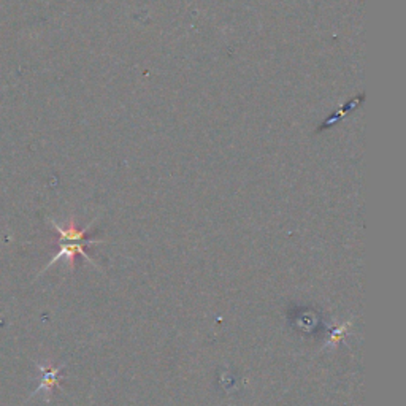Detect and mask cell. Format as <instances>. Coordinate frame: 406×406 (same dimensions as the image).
<instances>
[{
  "label": "cell",
  "instance_id": "6da1fadb",
  "mask_svg": "<svg viewBox=\"0 0 406 406\" xmlns=\"http://www.w3.org/2000/svg\"><path fill=\"white\" fill-rule=\"evenodd\" d=\"M49 223L56 229V232L59 234V251H58V254L53 257V260H49V264L45 267L43 271H46L51 265H54L56 262H59L63 259L67 260V265H69L70 269H74L75 257L78 254L83 256L86 262H89L91 265H94L95 269L100 270V267L97 265L95 262L92 260V257L86 253V246L95 245V243H105V240H99V238L86 240V234L89 232V229L92 227V225H94L95 219L92 221V223H89V225H86L84 229H76V225L74 223H71L69 227H63V225H59L54 219H51Z\"/></svg>",
  "mask_w": 406,
  "mask_h": 406
},
{
  "label": "cell",
  "instance_id": "7a4b0ae2",
  "mask_svg": "<svg viewBox=\"0 0 406 406\" xmlns=\"http://www.w3.org/2000/svg\"><path fill=\"white\" fill-rule=\"evenodd\" d=\"M63 368L64 365H60V367H43V365H38V370L42 372V383H40L37 390L32 395H37L38 392H45L46 395H49L53 392V389L59 385L60 370Z\"/></svg>",
  "mask_w": 406,
  "mask_h": 406
},
{
  "label": "cell",
  "instance_id": "3957f363",
  "mask_svg": "<svg viewBox=\"0 0 406 406\" xmlns=\"http://www.w3.org/2000/svg\"><path fill=\"white\" fill-rule=\"evenodd\" d=\"M351 326H352V324H351V321H349V322H344V324H341V326L333 328L332 333H330V338H328L326 346H335V344L340 343L343 338L346 337V333L349 332Z\"/></svg>",
  "mask_w": 406,
  "mask_h": 406
}]
</instances>
